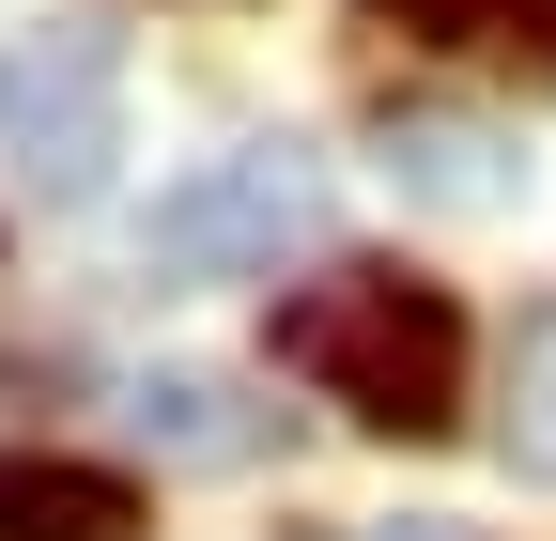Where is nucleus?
<instances>
[{
    "label": "nucleus",
    "mask_w": 556,
    "mask_h": 541,
    "mask_svg": "<svg viewBox=\"0 0 556 541\" xmlns=\"http://www.w3.org/2000/svg\"><path fill=\"white\" fill-rule=\"evenodd\" d=\"M325 232V171L294 140H248V155H201L186 186H155L139 217V279L155 294H217V279H278Z\"/></svg>",
    "instance_id": "nucleus-2"
},
{
    "label": "nucleus",
    "mask_w": 556,
    "mask_h": 541,
    "mask_svg": "<svg viewBox=\"0 0 556 541\" xmlns=\"http://www.w3.org/2000/svg\"><path fill=\"white\" fill-rule=\"evenodd\" d=\"M0 541H139V480L78 464V449H31V464H0Z\"/></svg>",
    "instance_id": "nucleus-5"
},
{
    "label": "nucleus",
    "mask_w": 556,
    "mask_h": 541,
    "mask_svg": "<svg viewBox=\"0 0 556 541\" xmlns=\"http://www.w3.org/2000/svg\"><path fill=\"white\" fill-rule=\"evenodd\" d=\"M495 449H510V480H556V294L510 325V402H495Z\"/></svg>",
    "instance_id": "nucleus-7"
},
{
    "label": "nucleus",
    "mask_w": 556,
    "mask_h": 541,
    "mask_svg": "<svg viewBox=\"0 0 556 541\" xmlns=\"http://www.w3.org/2000/svg\"><path fill=\"white\" fill-rule=\"evenodd\" d=\"M278 372H309L356 433H448L464 418V310L402 263H325L278 294Z\"/></svg>",
    "instance_id": "nucleus-1"
},
{
    "label": "nucleus",
    "mask_w": 556,
    "mask_h": 541,
    "mask_svg": "<svg viewBox=\"0 0 556 541\" xmlns=\"http://www.w3.org/2000/svg\"><path fill=\"white\" fill-rule=\"evenodd\" d=\"M356 541H464V526H356Z\"/></svg>",
    "instance_id": "nucleus-9"
},
{
    "label": "nucleus",
    "mask_w": 556,
    "mask_h": 541,
    "mask_svg": "<svg viewBox=\"0 0 556 541\" xmlns=\"http://www.w3.org/2000/svg\"><path fill=\"white\" fill-rule=\"evenodd\" d=\"M0 140L31 155L47 201H93L124 155V47L93 16H47L31 47H0Z\"/></svg>",
    "instance_id": "nucleus-3"
},
{
    "label": "nucleus",
    "mask_w": 556,
    "mask_h": 541,
    "mask_svg": "<svg viewBox=\"0 0 556 541\" xmlns=\"http://www.w3.org/2000/svg\"><path fill=\"white\" fill-rule=\"evenodd\" d=\"M124 418H139V449H170V464H248V402L217 372H139Z\"/></svg>",
    "instance_id": "nucleus-6"
},
{
    "label": "nucleus",
    "mask_w": 556,
    "mask_h": 541,
    "mask_svg": "<svg viewBox=\"0 0 556 541\" xmlns=\"http://www.w3.org/2000/svg\"><path fill=\"white\" fill-rule=\"evenodd\" d=\"M495 47L526 62V78H556V0H510V16H495Z\"/></svg>",
    "instance_id": "nucleus-8"
},
{
    "label": "nucleus",
    "mask_w": 556,
    "mask_h": 541,
    "mask_svg": "<svg viewBox=\"0 0 556 541\" xmlns=\"http://www.w3.org/2000/svg\"><path fill=\"white\" fill-rule=\"evenodd\" d=\"M371 155H387L402 201H433V217H510V201H526V155H510L479 109H387Z\"/></svg>",
    "instance_id": "nucleus-4"
}]
</instances>
